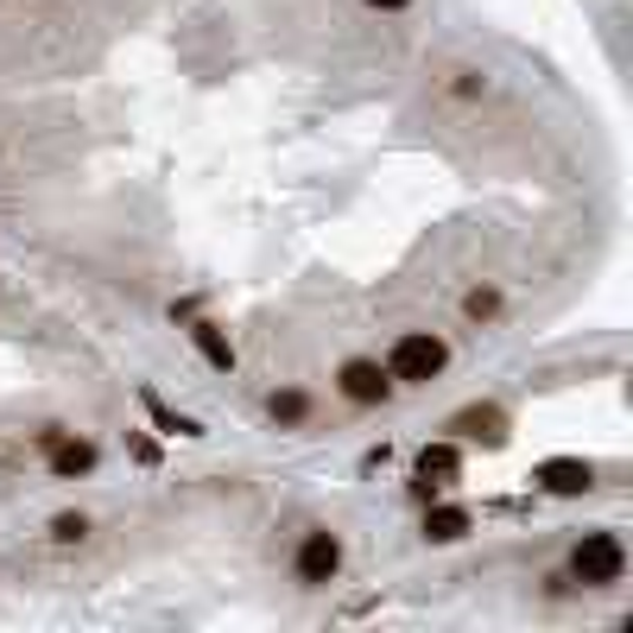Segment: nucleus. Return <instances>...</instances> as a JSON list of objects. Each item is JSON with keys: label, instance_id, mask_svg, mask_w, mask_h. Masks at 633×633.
<instances>
[{"label": "nucleus", "instance_id": "1", "mask_svg": "<svg viewBox=\"0 0 633 633\" xmlns=\"http://www.w3.org/2000/svg\"><path fill=\"white\" fill-rule=\"evenodd\" d=\"M450 368V342L431 330H406L393 342V355H387V374H393V387H431L438 374Z\"/></svg>", "mask_w": 633, "mask_h": 633}, {"label": "nucleus", "instance_id": "2", "mask_svg": "<svg viewBox=\"0 0 633 633\" xmlns=\"http://www.w3.org/2000/svg\"><path fill=\"white\" fill-rule=\"evenodd\" d=\"M621 570H628V545L615 539V532H583L577 545H570V583H583V590H608V583H621Z\"/></svg>", "mask_w": 633, "mask_h": 633}, {"label": "nucleus", "instance_id": "3", "mask_svg": "<svg viewBox=\"0 0 633 633\" xmlns=\"http://www.w3.org/2000/svg\"><path fill=\"white\" fill-rule=\"evenodd\" d=\"M292 570H299L304 590H324V583H336L342 577V532H330V526H311L299 545V558H292Z\"/></svg>", "mask_w": 633, "mask_h": 633}, {"label": "nucleus", "instance_id": "4", "mask_svg": "<svg viewBox=\"0 0 633 633\" xmlns=\"http://www.w3.org/2000/svg\"><path fill=\"white\" fill-rule=\"evenodd\" d=\"M336 393H342L349 406H387V400H393V374H387V362L349 355V362L336 368Z\"/></svg>", "mask_w": 633, "mask_h": 633}, {"label": "nucleus", "instance_id": "5", "mask_svg": "<svg viewBox=\"0 0 633 633\" xmlns=\"http://www.w3.org/2000/svg\"><path fill=\"white\" fill-rule=\"evenodd\" d=\"M532 482L545 488V494H558V501H570V494H590L596 488V463L590 456H545L532 469Z\"/></svg>", "mask_w": 633, "mask_h": 633}, {"label": "nucleus", "instance_id": "6", "mask_svg": "<svg viewBox=\"0 0 633 633\" xmlns=\"http://www.w3.org/2000/svg\"><path fill=\"white\" fill-rule=\"evenodd\" d=\"M507 431H514V418L501 406H463L450 418V438H469V444H507Z\"/></svg>", "mask_w": 633, "mask_h": 633}, {"label": "nucleus", "instance_id": "7", "mask_svg": "<svg viewBox=\"0 0 633 633\" xmlns=\"http://www.w3.org/2000/svg\"><path fill=\"white\" fill-rule=\"evenodd\" d=\"M456 476H463V450H456V438H450V444H425L418 450V488H425V494L450 488Z\"/></svg>", "mask_w": 633, "mask_h": 633}, {"label": "nucleus", "instance_id": "8", "mask_svg": "<svg viewBox=\"0 0 633 633\" xmlns=\"http://www.w3.org/2000/svg\"><path fill=\"white\" fill-rule=\"evenodd\" d=\"M96 463H102V450L89 444V438H71V431H64V438L51 444V476H58V482H76V476H96Z\"/></svg>", "mask_w": 633, "mask_h": 633}, {"label": "nucleus", "instance_id": "9", "mask_svg": "<svg viewBox=\"0 0 633 633\" xmlns=\"http://www.w3.org/2000/svg\"><path fill=\"white\" fill-rule=\"evenodd\" d=\"M469 532H476V514H469V507L438 501V507L425 514V539H431V545H456V539H469Z\"/></svg>", "mask_w": 633, "mask_h": 633}, {"label": "nucleus", "instance_id": "10", "mask_svg": "<svg viewBox=\"0 0 633 633\" xmlns=\"http://www.w3.org/2000/svg\"><path fill=\"white\" fill-rule=\"evenodd\" d=\"M190 342H197V355L216 374H235V342H228L223 324H203V317H197V324H190Z\"/></svg>", "mask_w": 633, "mask_h": 633}, {"label": "nucleus", "instance_id": "11", "mask_svg": "<svg viewBox=\"0 0 633 633\" xmlns=\"http://www.w3.org/2000/svg\"><path fill=\"white\" fill-rule=\"evenodd\" d=\"M266 412H273V425H304V418H311V393H304V387H279V393L266 400Z\"/></svg>", "mask_w": 633, "mask_h": 633}, {"label": "nucleus", "instance_id": "12", "mask_svg": "<svg viewBox=\"0 0 633 633\" xmlns=\"http://www.w3.org/2000/svg\"><path fill=\"white\" fill-rule=\"evenodd\" d=\"M463 317L469 324H494L501 317V286H469L463 292Z\"/></svg>", "mask_w": 633, "mask_h": 633}, {"label": "nucleus", "instance_id": "13", "mask_svg": "<svg viewBox=\"0 0 633 633\" xmlns=\"http://www.w3.org/2000/svg\"><path fill=\"white\" fill-rule=\"evenodd\" d=\"M147 412L159 418V431H172V438H203V425H197V418H185V412H172L159 393H147Z\"/></svg>", "mask_w": 633, "mask_h": 633}, {"label": "nucleus", "instance_id": "14", "mask_svg": "<svg viewBox=\"0 0 633 633\" xmlns=\"http://www.w3.org/2000/svg\"><path fill=\"white\" fill-rule=\"evenodd\" d=\"M51 539H58V545H83V539H89V514H58V520H51Z\"/></svg>", "mask_w": 633, "mask_h": 633}, {"label": "nucleus", "instance_id": "15", "mask_svg": "<svg viewBox=\"0 0 633 633\" xmlns=\"http://www.w3.org/2000/svg\"><path fill=\"white\" fill-rule=\"evenodd\" d=\"M450 89H456L463 102H476V96H482V76H476V71H463V76H456V83H450Z\"/></svg>", "mask_w": 633, "mask_h": 633}, {"label": "nucleus", "instance_id": "16", "mask_svg": "<svg viewBox=\"0 0 633 633\" xmlns=\"http://www.w3.org/2000/svg\"><path fill=\"white\" fill-rule=\"evenodd\" d=\"M368 7H374V13H406L412 0H368Z\"/></svg>", "mask_w": 633, "mask_h": 633}]
</instances>
